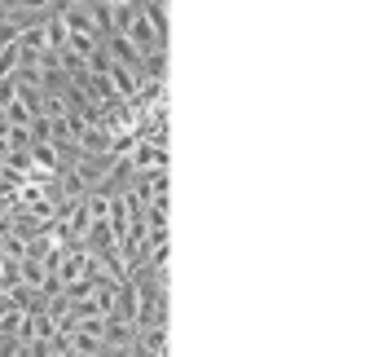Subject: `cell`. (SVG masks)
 Here are the masks:
<instances>
[{
    "label": "cell",
    "mask_w": 365,
    "mask_h": 357,
    "mask_svg": "<svg viewBox=\"0 0 365 357\" xmlns=\"http://www.w3.org/2000/svg\"><path fill=\"white\" fill-rule=\"evenodd\" d=\"M93 269H97V265H93L88 251H84V247H71V251H62V261H58L53 278H58V287L66 291V287H75V283H84Z\"/></svg>",
    "instance_id": "6da1fadb"
},
{
    "label": "cell",
    "mask_w": 365,
    "mask_h": 357,
    "mask_svg": "<svg viewBox=\"0 0 365 357\" xmlns=\"http://www.w3.org/2000/svg\"><path fill=\"white\" fill-rule=\"evenodd\" d=\"M58 14H62V22H66V36H93V40H106V36H101V27H97L93 5H62Z\"/></svg>",
    "instance_id": "7a4b0ae2"
},
{
    "label": "cell",
    "mask_w": 365,
    "mask_h": 357,
    "mask_svg": "<svg viewBox=\"0 0 365 357\" xmlns=\"http://www.w3.org/2000/svg\"><path fill=\"white\" fill-rule=\"evenodd\" d=\"M123 159H128L133 172H150V168H168V150L163 146H150V141H137Z\"/></svg>",
    "instance_id": "3957f363"
},
{
    "label": "cell",
    "mask_w": 365,
    "mask_h": 357,
    "mask_svg": "<svg viewBox=\"0 0 365 357\" xmlns=\"http://www.w3.org/2000/svg\"><path fill=\"white\" fill-rule=\"evenodd\" d=\"M133 344H137V326L106 322V331H101V348H133Z\"/></svg>",
    "instance_id": "277c9868"
},
{
    "label": "cell",
    "mask_w": 365,
    "mask_h": 357,
    "mask_svg": "<svg viewBox=\"0 0 365 357\" xmlns=\"http://www.w3.org/2000/svg\"><path fill=\"white\" fill-rule=\"evenodd\" d=\"M40 36H44V49H53V54H62L66 49V22H62V14H53L40 27Z\"/></svg>",
    "instance_id": "5b68a950"
},
{
    "label": "cell",
    "mask_w": 365,
    "mask_h": 357,
    "mask_svg": "<svg viewBox=\"0 0 365 357\" xmlns=\"http://www.w3.org/2000/svg\"><path fill=\"white\" fill-rule=\"evenodd\" d=\"M141 18L154 27V36H159V40H168V5H159V0H145V5H141Z\"/></svg>",
    "instance_id": "8992f818"
},
{
    "label": "cell",
    "mask_w": 365,
    "mask_h": 357,
    "mask_svg": "<svg viewBox=\"0 0 365 357\" xmlns=\"http://www.w3.org/2000/svg\"><path fill=\"white\" fill-rule=\"evenodd\" d=\"M31 119H36V115H31L27 106H18V101H14V106L5 111V129H31Z\"/></svg>",
    "instance_id": "52a82bcc"
},
{
    "label": "cell",
    "mask_w": 365,
    "mask_h": 357,
    "mask_svg": "<svg viewBox=\"0 0 365 357\" xmlns=\"http://www.w3.org/2000/svg\"><path fill=\"white\" fill-rule=\"evenodd\" d=\"M14 97H18V84H14V80H0V111H9Z\"/></svg>",
    "instance_id": "ba28073f"
}]
</instances>
